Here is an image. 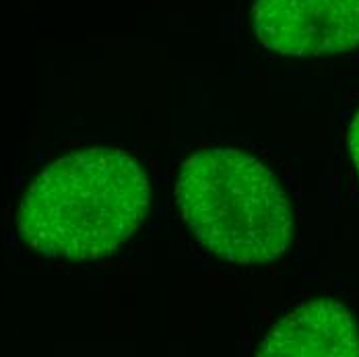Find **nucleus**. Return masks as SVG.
<instances>
[{
  "mask_svg": "<svg viewBox=\"0 0 359 357\" xmlns=\"http://www.w3.org/2000/svg\"><path fill=\"white\" fill-rule=\"evenodd\" d=\"M258 356L359 357V326L353 314L334 299L295 306L262 339Z\"/></svg>",
  "mask_w": 359,
  "mask_h": 357,
  "instance_id": "4",
  "label": "nucleus"
},
{
  "mask_svg": "<svg viewBox=\"0 0 359 357\" xmlns=\"http://www.w3.org/2000/svg\"><path fill=\"white\" fill-rule=\"evenodd\" d=\"M176 205L194 240L231 264H264L287 250L293 213L277 178L236 149H203L180 170Z\"/></svg>",
  "mask_w": 359,
  "mask_h": 357,
  "instance_id": "2",
  "label": "nucleus"
},
{
  "mask_svg": "<svg viewBox=\"0 0 359 357\" xmlns=\"http://www.w3.org/2000/svg\"><path fill=\"white\" fill-rule=\"evenodd\" d=\"M151 186L137 159L111 147L74 151L29 184L17 231L46 258L95 262L118 250L143 223Z\"/></svg>",
  "mask_w": 359,
  "mask_h": 357,
  "instance_id": "1",
  "label": "nucleus"
},
{
  "mask_svg": "<svg viewBox=\"0 0 359 357\" xmlns=\"http://www.w3.org/2000/svg\"><path fill=\"white\" fill-rule=\"evenodd\" d=\"M349 151H351V159H353V166L359 174V112L349 126Z\"/></svg>",
  "mask_w": 359,
  "mask_h": 357,
  "instance_id": "5",
  "label": "nucleus"
},
{
  "mask_svg": "<svg viewBox=\"0 0 359 357\" xmlns=\"http://www.w3.org/2000/svg\"><path fill=\"white\" fill-rule=\"evenodd\" d=\"M258 41L281 56L323 58L359 48V0H256Z\"/></svg>",
  "mask_w": 359,
  "mask_h": 357,
  "instance_id": "3",
  "label": "nucleus"
}]
</instances>
